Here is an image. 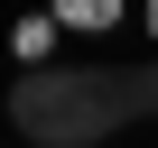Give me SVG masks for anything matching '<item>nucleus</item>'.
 I'll return each mask as SVG.
<instances>
[{
	"label": "nucleus",
	"mask_w": 158,
	"mask_h": 148,
	"mask_svg": "<svg viewBox=\"0 0 158 148\" xmlns=\"http://www.w3.org/2000/svg\"><path fill=\"white\" fill-rule=\"evenodd\" d=\"M56 19H65V28H112L121 0H56Z\"/></svg>",
	"instance_id": "7ed1b4c3"
},
{
	"label": "nucleus",
	"mask_w": 158,
	"mask_h": 148,
	"mask_svg": "<svg viewBox=\"0 0 158 148\" xmlns=\"http://www.w3.org/2000/svg\"><path fill=\"white\" fill-rule=\"evenodd\" d=\"M121 84H130V120H158V56H149V65H130Z\"/></svg>",
	"instance_id": "f03ea898"
},
{
	"label": "nucleus",
	"mask_w": 158,
	"mask_h": 148,
	"mask_svg": "<svg viewBox=\"0 0 158 148\" xmlns=\"http://www.w3.org/2000/svg\"><path fill=\"white\" fill-rule=\"evenodd\" d=\"M130 120V84L112 65H28L10 84V130L28 148H102Z\"/></svg>",
	"instance_id": "f257e3e1"
}]
</instances>
